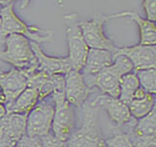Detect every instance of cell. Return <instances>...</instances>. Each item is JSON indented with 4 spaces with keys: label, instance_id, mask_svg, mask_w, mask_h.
Masks as SVG:
<instances>
[{
    "label": "cell",
    "instance_id": "obj_1",
    "mask_svg": "<svg viewBox=\"0 0 156 147\" xmlns=\"http://www.w3.org/2000/svg\"><path fill=\"white\" fill-rule=\"evenodd\" d=\"M5 50L0 51V60L22 71L27 77L38 70V62L30 40L18 33H11L3 42Z\"/></svg>",
    "mask_w": 156,
    "mask_h": 147
},
{
    "label": "cell",
    "instance_id": "obj_2",
    "mask_svg": "<svg viewBox=\"0 0 156 147\" xmlns=\"http://www.w3.org/2000/svg\"><path fill=\"white\" fill-rule=\"evenodd\" d=\"M83 119L79 129L74 130L67 139L66 147H105L99 124V109L92 102H85Z\"/></svg>",
    "mask_w": 156,
    "mask_h": 147
},
{
    "label": "cell",
    "instance_id": "obj_3",
    "mask_svg": "<svg viewBox=\"0 0 156 147\" xmlns=\"http://www.w3.org/2000/svg\"><path fill=\"white\" fill-rule=\"evenodd\" d=\"M0 16L2 18V26L0 28V42H4L6 36L11 33L22 34L30 41L38 44L53 40V31L43 29L32 24L28 26L17 16L13 9V4L0 7Z\"/></svg>",
    "mask_w": 156,
    "mask_h": 147
},
{
    "label": "cell",
    "instance_id": "obj_4",
    "mask_svg": "<svg viewBox=\"0 0 156 147\" xmlns=\"http://www.w3.org/2000/svg\"><path fill=\"white\" fill-rule=\"evenodd\" d=\"M133 71V64L126 56L114 55L110 66L105 68L95 76L85 77V81L91 88L96 86L101 93L118 98L121 77Z\"/></svg>",
    "mask_w": 156,
    "mask_h": 147
},
{
    "label": "cell",
    "instance_id": "obj_5",
    "mask_svg": "<svg viewBox=\"0 0 156 147\" xmlns=\"http://www.w3.org/2000/svg\"><path fill=\"white\" fill-rule=\"evenodd\" d=\"M131 11H124L112 14H101L92 18L91 20L80 22V28L83 33V36L89 48H98L108 50L114 54L118 47L113 41L105 36L104 31V26L106 22L112 19L129 17Z\"/></svg>",
    "mask_w": 156,
    "mask_h": 147
},
{
    "label": "cell",
    "instance_id": "obj_6",
    "mask_svg": "<svg viewBox=\"0 0 156 147\" xmlns=\"http://www.w3.org/2000/svg\"><path fill=\"white\" fill-rule=\"evenodd\" d=\"M62 20L66 26L68 47L67 58L73 70L82 71L89 51V46L83 36L78 15L76 13H67L63 15Z\"/></svg>",
    "mask_w": 156,
    "mask_h": 147
},
{
    "label": "cell",
    "instance_id": "obj_7",
    "mask_svg": "<svg viewBox=\"0 0 156 147\" xmlns=\"http://www.w3.org/2000/svg\"><path fill=\"white\" fill-rule=\"evenodd\" d=\"M55 105L51 132L58 139L66 142L74 130L75 114L71 106L66 99L65 91H56L51 94Z\"/></svg>",
    "mask_w": 156,
    "mask_h": 147
},
{
    "label": "cell",
    "instance_id": "obj_8",
    "mask_svg": "<svg viewBox=\"0 0 156 147\" xmlns=\"http://www.w3.org/2000/svg\"><path fill=\"white\" fill-rule=\"evenodd\" d=\"M55 112V105L46 99L39 100L27 116L26 134L41 137L52 130V122Z\"/></svg>",
    "mask_w": 156,
    "mask_h": 147
},
{
    "label": "cell",
    "instance_id": "obj_9",
    "mask_svg": "<svg viewBox=\"0 0 156 147\" xmlns=\"http://www.w3.org/2000/svg\"><path fill=\"white\" fill-rule=\"evenodd\" d=\"M27 114L8 113L0 119V147H15L26 134Z\"/></svg>",
    "mask_w": 156,
    "mask_h": 147
},
{
    "label": "cell",
    "instance_id": "obj_10",
    "mask_svg": "<svg viewBox=\"0 0 156 147\" xmlns=\"http://www.w3.org/2000/svg\"><path fill=\"white\" fill-rule=\"evenodd\" d=\"M65 81L66 99L73 107H82L92 91L82 72L71 69L65 75Z\"/></svg>",
    "mask_w": 156,
    "mask_h": 147
},
{
    "label": "cell",
    "instance_id": "obj_11",
    "mask_svg": "<svg viewBox=\"0 0 156 147\" xmlns=\"http://www.w3.org/2000/svg\"><path fill=\"white\" fill-rule=\"evenodd\" d=\"M114 55H124L132 62L134 71L156 68V45L136 44L134 46L118 47Z\"/></svg>",
    "mask_w": 156,
    "mask_h": 147
},
{
    "label": "cell",
    "instance_id": "obj_12",
    "mask_svg": "<svg viewBox=\"0 0 156 147\" xmlns=\"http://www.w3.org/2000/svg\"><path fill=\"white\" fill-rule=\"evenodd\" d=\"M93 103L107 113V115L115 124L117 129H122L133 119L128 105L122 102L119 98L102 93V94L98 95L93 100Z\"/></svg>",
    "mask_w": 156,
    "mask_h": 147
},
{
    "label": "cell",
    "instance_id": "obj_13",
    "mask_svg": "<svg viewBox=\"0 0 156 147\" xmlns=\"http://www.w3.org/2000/svg\"><path fill=\"white\" fill-rule=\"evenodd\" d=\"M27 87V77L16 68L7 72L0 71V89L6 98V105L11 104L15 99Z\"/></svg>",
    "mask_w": 156,
    "mask_h": 147
},
{
    "label": "cell",
    "instance_id": "obj_14",
    "mask_svg": "<svg viewBox=\"0 0 156 147\" xmlns=\"http://www.w3.org/2000/svg\"><path fill=\"white\" fill-rule=\"evenodd\" d=\"M31 47L33 49V52L35 54L37 62H38V69L43 72H45L49 75H66L71 70V66L69 60L66 57H54L48 56L45 54L42 49L39 46V44L36 42L30 41Z\"/></svg>",
    "mask_w": 156,
    "mask_h": 147
},
{
    "label": "cell",
    "instance_id": "obj_15",
    "mask_svg": "<svg viewBox=\"0 0 156 147\" xmlns=\"http://www.w3.org/2000/svg\"><path fill=\"white\" fill-rule=\"evenodd\" d=\"M113 62V54L108 50L98 48H89L85 65L82 69L84 77H90L97 75L105 68L110 66Z\"/></svg>",
    "mask_w": 156,
    "mask_h": 147
},
{
    "label": "cell",
    "instance_id": "obj_16",
    "mask_svg": "<svg viewBox=\"0 0 156 147\" xmlns=\"http://www.w3.org/2000/svg\"><path fill=\"white\" fill-rule=\"evenodd\" d=\"M129 126L127 131L130 135L138 137H156V97L155 102L147 115L140 120L132 119L130 123L126 125Z\"/></svg>",
    "mask_w": 156,
    "mask_h": 147
},
{
    "label": "cell",
    "instance_id": "obj_17",
    "mask_svg": "<svg viewBox=\"0 0 156 147\" xmlns=\"http://www.w3.org/2000/svg\"><path fill=\"white\" fill-rule=\"evenodd\" d=\"M39 101V94L36 89L27 86L14 102L6 105L8 113H17V114H28L32 108Z\"/></svg>",
    "mask_w": 156,
    "mask_h": 147
},
{
    "label": "cell",
    "instance_id": "obj_18",
    "mask_svg": "<svg viewBox=\"0 0 156 147\" xmlns=\"http://www.w3.org/2000/svg\"><path fill=\"white\" fill-rule=\"evenodd\" d=\"M136 24L140 32V44L144 45H156V24L148 19L140 17L139 14L131 12L129 15Z\"/></svg>",
    "mask_w": 156,
    "mask_h": 147
},
{
    "label": "cell",
    "instance_id": "obj_19",
    "mask_svg": "<svg viewBox=\"0 0 156 147\" xmlns=\"http://www.w3.org/2000/svg\"><path fill=\"white\" fill-rule=\"evenodd\" d=\"M140 86V81L136 74L133 71L126 74L121 77L120 81V89L118 98L122 101L128 104L133 99L136 90Z\"/></svg>",
    "mask_w": 156,
    "mask_h": 147
},
{
    "label": "cell",
    "instance_id": "obj_20",
    "mask_svg": "<svg viewBox=\"0 0 156 147\" xmlns=\"http://www.w3.org/2000/svg\"><path fill=\"white\" fill-rule=\"evenodd\" d=\"M154 102L155 96L147 92L144 97L140 99H132L127 105L129 107L132 117L136 120H140L148 114V112L152 109Z\"/></svg>",
    "mask_w": 156,
    "mask_h": 147
},
{
    "label": "cell",
    "instance_id": "obj_21",
    "mask_svg": "<svg viewBox=\"0 0 156 147\" xmlns=\"http://www.w3.org/2000/svg\"><path fill=\"white\" fill-rule=\"evenodd\" d=\"M134 72L138 76L140 86L146 92L153 94L156 97V68Z\"/></svg>",
    "mask_w": 156,
    "mask_h": 147
},
{
    "label": "cell",
    "instance_id": "obj_22",
    "mask_svg": "<svg viewBox=\"0 0 156 147\" xmlns=\"http://www.w3.org/2000/svg\"><path fill=\"white\" fill-rule=\"evenodd\" d=\"M105 147H135L128 132L118 130L105 139Z\"/></svg>",
    "mask_w": 156,
    "mask_h": 147
},
{
    "label": "cell",
    "instance_id": "obj_23",
    "mask_svg": "<svg viewBox=\"0 0 156 147\" xmlns=\"http://www.w3.org/2000/svg\"><path fill=\"white\" fill-rule=\"evenodd\" d=\"M40 147H66L65 141L58 139L52 132L40 137Z\"/></svg>",
    "mask_w": 156,
    "mask_h": 147
},
{
    "label": "cell",
    "instance_id": "obj_24",
    "mask_svg": "<svg viewBox=\"0 0 156 147\" xmlns=\"http://www.w3.org/2000/svg\"><path fill=\"white\" fill-rule=\"evenodd\" d=\"M141 5L146 19L156 23V0H143Z\"/></svg>",
    "mask_w": 156,
    "mask_h": 147
},
{
    "label": "cell",
    "instance_id": "obj_25",
    "mask_svg": "<svg viewBox=\"0 0 156 147\" xmlns=\"http://www.w3.org/2000/svg\"><path fill=\"white\" fill-rule=\"evenodd\" d=\"M40 137L29 136L24 134L21 139L18 141V143L15 147H40Z\"/></svg>",
    "mask_w": 156,
    "mask_h": 147
},
{
    "label": "cell",
    "instance_id": "obj_26",
    "mask_svg": "<svg viewBox=\"0 0 156 147\" xmlns=\"http://www.w3.org/2000/svg\"><path fill=\"white\" fill-rule=\"evenodd\" d=\"M130 136L134 142L135 147H156V137H138L134 135Z\"/></svg>",
    "mask_w": 156,
    "mask_h": 147
},
{
    "label": "cell",
    "instance_id": "obj_27",
    "mask_svg": "<svg viewBox=\"0 0 156 147\" xmlns=\"http://www.w3.org/2000/svg\"><path fill=\"white\" fill-rule=\"evenodd\" d=\"M7 114V109H6V106L2 103H0V119L3 118L5 115Z\"/></svg>",
    "mask_w": 156,
    "mask_h": 147
},
{
    "label": "cell",
    "instance_id": "obj_28",
    "mask_svg": "<svg viewBox=\"0 0 156 147\" xmlns=\"http://www.w3.org/2000/svg\"><path fill=\"white\" fill-rule=\"evenodd\" d=\"M29 3H30V0H21V4H20V6H21L22 9H27L28 7Z\"/></svg>",
    "mask_w": 156,
    "mask_h": 147
},
{
    "label": "cell",
    "instance_id": "obj_29",
    "mask_svg": "<svg viewBox=\"0 0 156 147\" xmlns=\"http://www.w3.org/2000/svg\"><path fill=\"white\" fill-rule=\"evenodd\" d=\"M14 1L15 0H0V7L6 6V5H9V4H13Z\"/></svg>",
    "mask_w": 156,
    "mask_h": 147
},
{
    "label": "cell",
    "instance_id": "obj_30",
    "mask_svg": "<svg viewBox=\"0 0 156 147\" xmlns=\"http://www.w3.org/2000/svg\"><path fill=\"white\" fill-rule=\"evenodd\" d=\"M1 26H2V18L0 16V28H1Z\"/></svg>",
    "mask_w": 156,
    "mask_h": 147
}]
</instances>
